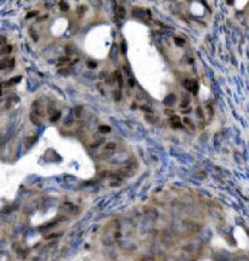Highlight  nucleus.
Returning <instances> with one entry per match:
<instances>
[{"mask_svg": "<svg viewBox=\"0 0 249 261\" xmlns=\"http://www.w3.org/2000/svg\"><path fill=\"white\" fill-rule=\"evenodd\" d=\"M60 116H61V113H60V112H57V113H56V114H55V116L51 118V121H56V119H58V118H60Z\"/></svg>", "mask_w": 249, "mask_h": 261, "instance_id": "obj_5", "label": "nucleus"}, {"mask_svg": "<svg viewBox=\"0 0 249 261\" xmlns=\"http://www.w3.org/2000/svg\"><path fill=\"white\" fill-rule=\"evenodd\" d=\"M34 15H37V12H31V14L27 15V18H29V17H32V16H34Z\"/></svg>", "mask_w": 249, "mask_h": 261, "instance_id": "obj_10", "label": "nucleus"}, {"mask_svg": "<svg viewBox=\"0 0 249 261\" xmlns=\"http://www.w3.org/2000/svg\"><path fill=\"white\" fill-rule=\"evenodd\" d=\"M172 124L174 128H181V123H180V119H179V117H172Z\"/></svg>", "mask_w": 249, "mask_h": 261, "instance_id": "obj_1", "label": "nucleus"}, {"mask_svg": "<svg viewBox=\"0 0 249 261\" xmlns=\"http://www.w3.org/2000/svg\"><path fill=\"white\" fill-rule=\"evenodd\" d=\"M114 96H115V99H117V100H118V101L120 100V91H119V90H118V91L115 92V94H114Z\"/></svg>", "mask_w": 249, "mask_h": 261, "instance_id": "obj_7", "label": "nucleus"}, {"mask_svg": "<svg viewBox=\"0 0 249 261\" xmlns=\"http://www.w3.org/2000/svg\"><path fill=\"white\" fill-rule=\"evenodd\" d=\"M130 83H129V84H130V86H134V80H133V79H130Z\"/></svg>", "mask_w": 249, "mask_h": 261, "instance_id": "obj_13", "label": "nucleus"}, {"mask_svg": "<svg viewBox=\"0 0 249 261\" xmlns=\"http://www.w3.org/2000/svg\"><path fill=\"white\" fill-rule=\"evenodd\" d=\"M100 130H101V133H110L111 131V128L110 126H100Z\"/></svg>", "mask_w": 249, "mask_h": 261, "instance_id": "obj_4", "label": "nucleus"}, {"mask_svg": "<svg viewBox=\"0 0 249 261\" xmlns=\"http://www.w3.org/2000/svg\"><path fill=\"white\" fill-rule=\"evenodd\" d=\"M89 66H90L91 68H94V67H96V63H93V62H90V63H89Z\"/></svg>", "mask_w": 249, "mask_h": 261, "instance_id": "obj_12", "label": "nucleus"}, {"mask_svg": "<svg viewBox=\"0 0 249 261\" xmlns=\"http://www.w3.org/2000/svg\"><path fill=\"white\" fill-rule=\"evenodd\" d=\"M117 15H118V17H120V18H123L124 16H125V10L123 9V7H118V11H117Z\"/></svg>", "mask_w": 249, "mask_h": 261, "instance_id": "obj_2", "label": "nucleus"}, {"mask_svg": "<svg viewBox=\"0 0 249 261\" xmlns=\"http://www.w3.org/2000/svg\"><path fill=\"white\" fill-rule=\"evenodd\" d=\"M12 50V47H11V45H6L4 49H2V54H9L10 51Z\"/></svg>", "mask_w": 249, "mask_h": 261, "instance_id": "obj_3", "label": "nucleus"}, {"mask_svg": "<svg viewBox=\"0 0 249 261\" xmlns=\"http://www.w3.org/2000/svg\"><path fill=\"white\" fill-rule=\"evenodd\" d=\"M184 120H185V123H186V124H189L190 126H193V125H192V124H191V121H190V119H189V118H185Z\"/></svg>", "mask_w": 249, "mask_h": 261, "instance_id": "obj_8", "label": "nucleus"}, {"mask_svg": "<svg viewBox=\"0 0 249 261\" xmlns=\"http://www.w3.org/2000/svg\"><path fill=\"white\" fill-rule=\"evenodd\" d=\"M122 51H123V52H125V43H124V41L122 43Z\"/></svg>", "mask_w": 249, "mask_h": 261, "instance_id": "obj_11", "label": "nucleus"}, {"mask_svg": "<svg viewBox=\"0 0 249 261\" xmlns=\"http://www.w3.org/2000/svg\"><path fill=\"white\" fill-rule=\"evenodd\" d=\"M60 6H61V9H62V10H64V11H66V10H68V6H66L63 1H61V2H60Z\"/></svg>", "mask_w": 249, "mask_h": 261, "instance_id": "obj_6", "label": "nucleus"}, {"mask_svg": "<svg viewBox=\"0 0 249 261\" xmlns=\"http://www.w3.org/2000/svg\"><path fill=\"white\" fill-rule=\"evenodd\" d=\"M201 111H202L201 108H197V114H198L199 117H203V114H202V112H201Z\"/></svg>", "mask_w": 249, "mask_h": 261, "instance_id": "obj_9", "label": "nucleus"}]
</instances>
